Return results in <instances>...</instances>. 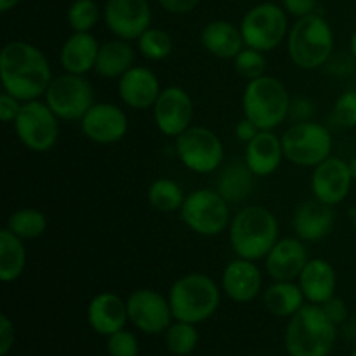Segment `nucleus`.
Here are the masks:
<instances>
[{
	"instance_id": "11",
	"label": "nucleus",
	"mask_w": 356,
	"mask_h": 356,
	"mask_svg": "<svg viewBox=\"0 0 356 356\" xmlns=\"http://www.w3.org/2000/svg\"><path fill=\"white\" fill-rule=\"evenodd\" d=\"M176 153L181 163L195 174H212L221 169L225 146L214 131L191 125L176 138Z\"/></svg>"
},
{
	"instance_id": "41",
	"label": "nucleus",
	"mask_w": 356,
	"mask_h": 356,
	"mask_svg": "<svg viewBox=\"0 0 356 356\" xmlns=\"http://www.w3.org/2000/svg\"><path fill=\"white\" fill-rule=\"evenodd\" d=\"M14 339H16V330H14V323L10 322L9 316H0V356L9 355L10 348L14 346Z\"/></svg>"
},
{
	"instance_id": "14",
	"label": "nucleus",
	"mask_w": 356,
	"mask_h": 356,
	"mask_svg": "<svg viewBox=\"0 0 356 356\" xmlns=\"http://www.w3.org/2000/svg\"><path fill=\"white\" fill-rule=\"evenodd\" d=\"M195 115V104L190 94L177 86L162 89L155 106L153 118L163 136L176 139L186 129L191 127Z\"/></svg>"
},
{
	"instance_id": "18",
	"label": "nucleus",
	"mask_w": 356,
	"mask_h": 356,
	"mask_svg": "<svg viewBox=\"0 0 356 356\" xmlns=\"http://www.w3.org/2000/svg\"><path fill=\"white\" fill-rule=\"evenodd\" d=\"M162 87L153 70L146 66H132L118 79V96L125 106L132 110H149L155 106Z\"/></svg>"
},
{
	"instance_id": "2",
	"label": "nucleus",
	"mask_w": 356,
	"mask_h": 356,
	"mask_svg": "<svg viewBox=\"0 0 356 356\" xmlns=\"http://www.w3.org/2000/svg\"><path fill=\"white\" fill-rule=\"evenodd\" d=\"M278 240L277 218L261 205L243 207L229 222V245L242 259H264Z\"/></svg>"
},
{
	"instance_id": "3",
	"label": "nucleus",
	"mask_w": 356,
	"mask_h": 356,
	"mask_svg": "<svg viewBox=\"0 0 356 356\" xmlns=\"http://www.w3.org/2000/svg\"><path fill=\"white\" fill-rule=\"evenodd\" d=\"M336 327L327 318L322 306L308 302L289 320L284 339L287 355L329 356L337 339Z\"/></svg>"
},
{
	"instance_id": "27",
	"label": "nucleus",
	"mask_w": 356,
	"mask_h": 356,
	"mask_svg": "<svg viewBox=\"0 0 356 356\" xmlns=\"http://www.w3.org/2000/svg\"><path fill=\"white\" fill-rule=\"evenodd\" d=\"M136 52L127 40L115 38L104 42L99 47L94 72L103 79H120L125 72L134 66Z\"/></svg>"
},
{
	"instance_id": "33",
	"label": "nucleus",
	"mask_w": 356,
	"mask_h": 356,
	"mask_svg": "<svg viewBox=\"0 0 356 356\" xmlns=\"http://www.w3.org/2000/svg\"><path fill=\"white\" fill-rule=\"evenodd\" d=\"M138 47L143 58L149 61H163L172 54V37L162 28L149 26L141 37L138 38Z\"/></svg>"
},
{
	"instance_id": "13",
	"label": "nucleus",
	"mask_w": 356,
	"mask_h": 356,
	"mask_svg": "<svg viewBox=\"0 0 356 356\" xmlns=\"http://www.w3.org/2000/svg\"><path fill=\"white\" fill-rule=\"evenodd\" d=\"M129 322L145 334H162L172 323L169 299L152 289H138L127 298Z\"/></svg>"
},
{
	"instance_id": "8",
	"label": "nucleus",
	"mask_w": 356,
	"mask_h": 356,
	"mask_svg": "<svg viewBox=\"0 0 356 356\" xmlns=\"http://www.w3.org/2000/svg\"><path fill=\"white\" fill-rule=\"evenodd\" d=\"M179 214L184 225L202 236L221 235L232 222L229 204L218 190L209 188H200L186 195Z\"/></svg>"
},
{
	"instance_id": "45",
	"label": "nucleus",
	"mask_w": 356,
	"mask_h": 356,
	"mask_svg": "<svg viewBox=\"0 0 356 356\" xmlns=\"http://www.w3.org/2000/svg\"><path fill=\"white\" fill-rule=\"evenodd\" d=\"M261 129L257 127L256 124H252V122L249 120V118H245L243 117L242 120L238 122V124H236V127H235V136L236 138L240 139V141L242 143H249L250 139H254L257 136V132H259Z\"/></svg>"
},
{
	"instance_id": "17",
	"label": "nucleus",
	"mask_w": 356,
	"mask_h": 356,
	"mask_svg": "<svg viewBox=\"0 0 356 356\" xmlns=\"http://www.w3.org/2000/svg\"><path fill=\"white\" fill-rule=\"evenodd\" d=\"M87 139L97 145H115L122 141L129 131L127 113L111 103H94L80 120Z\"/></svg>"
},
{
	"instance_id": "7",
	"label": "nucleus",
	"mask_w": 356,
	"mask_h": 356,
	"mask_svg": "<svg viewBox=\"0 0 356 356\" xmlns=\"http://www.w3.org/2000/svg\"><path fill=\"white\" fill-rule=\"evenodd\" d=\"M334 139L329 129L318 122H296L282 136L284 155L298 167H312L327 160L332 152Z\"/></svg>"
},
{
	"instance_id": "39",
	"label": "nucleus",
	"mask_w": 356,
	"mask_h": 356,
	"mask_svg": "<svg viewBox=\"0 0 356 356\" xmlns=\"http://www.w3.org/2000/svg\"><path fill=\"white\" fill-rule=\"evenodd\" d=\"M320 306H322L323 313H325L327 318H329L334 325H341V323L346 322L348 306L341 298H336V296H334V298H330L329 301H325Z\"/></svg>"
},
{
	"instance_id": "47",
	"label": "nucleus",
	"mask_w": 356,
	"mask_h": 356,
	"mask_svg": "<svg viewBox=\"0 0 356 356\" xmlns=\"http://www.w3.org/2000/svg\"><path fill=\"white\" fill-rule=\"evenodd\" d=\"M350 49H351V54H353V58L356 59V30H355V33H353V35H351Z\"/></svg>"
},
{
	"instance_id": "16",
	"label": "nucleus",
	"mask_w": 356,
	"mask_h": 356,
	"mask_svg": "<svg viewBox=\"0 0 356 356\" xmlns=\"http://www.w3.org/2000/svg\"><path fill=\"white\" fill-rule=\"evenodd\" d=\"M350 163L339 156H332L323 160L322 163L313 169L312 176V191L313 197L322 204L334 205L341 204L350 195L351 184H353Z\"/></svg>"
},
{
	"instance_id": "19",
	"label": "nucleus",
	"mask_w": 356,
	"mask_h": 356,
	"mask_svg": "<svg viewBox=\"0 0 356 356\" xmlns=\"http://www.w3.org/2000/svg\"><path fill=\"white\" fill-rule=\"evenodd\" d=\"M221 287L232 301L240 305L254 301L263 289V275L256 261L242 259V257L232 261L222 271Z\"/></svg>"
},
{
	"instance_id": "28",
	"label": "nucleus",
	"mask_w": 356,
	"mask_h": 356,
	"mask_svg": "<svg viewBox=\"0 0 356 356\" xmlns=\"http://www.w3.org/2000/svg\"><path fill=\"white\" fill-rule=\"evenodd\" d=\"M263 302L264 308L273 316L291 318L306 305V298L294 280H278L264 291Z\"/></svg>"
},
{
	"instance_id": "46",
	"label": "nucleus",
	"mask_w": 356,
	"mask_h": 356,
	"mask_svg": "<svg viewBox=\"0 0 356 356\" xmlns=\"http://www.w3.org/2000/svg\"><path fill=\"white\" fill-rule=\"evenodd\" d=\"M19 2L21 0H0V10H2V13H7V10L14 9Z\"/></svg>"
},
{
	"instance_id": "35",
	"label": "nucleus",
	"mask_w": 356,
	"mask_h": 356,
	"mask_svg": "<svg viewBox=\"0 0 356 356\" xmlns=\"http://www.w3.org/2000/svg\"><path fill=\"white\" fill-rule=\"evenodd\" d=\"M99 21V7L94 0H75L68 9V24L73 31H90Z\"/></svg>"
},
{
	"instance_id": "29",
	"label": "nucleus",
	"mask_w": 356,
	"mask_h": 356,
	"mask_svg": "<svg viewBox=\"0 0 356 356\" xmlns=\"http://www.w3.org/2000/svg\"><path fill=\"white\" fill-rule=\"evenodd\" d=\"M256 176L247 163H232L221 170L216 183V190L228 204H240L252 193Z\"/></svg>"
},
{
	"instance_id": "22",
	"label": "nucleus",
	"mask_w": 356,
	"mask_h": 356,
	"mask_svg": "<svg viewBox=\"0 0 356 356\" xmlns=\"http://www.w3.org/2000/svg\"><path fill=\"white\" fill-rule=\"evenodd\" d=\"M284 159L282 138L273 131H259L256 138L247 143L243 162L256 177H268L277 172Z\"/></svg>"
},
{
	"instance_id": "26",
	"label": "nucleus",
	"mask_w": 356,
	"mask_h": 356,
	"mask_svg": "<svg viewBox=\"0 0 356 356\" xmlns=\"http://www.w3.org/2000/svg\"><path fill=\"white\" fill-rule=\"evenodd\" d=\"M200 42L209 54L219 59H235L245 47L242 31L229 21H211L200 33Z\"/></svg>"
},
{
	"instance_id": "34",
	"label": "nucleus",
	"mask_w": 356,
	"mask_h": 356,
	"mask_svg": "<svg viewBox=\"0 0 356 356\" xmlns=\"http://www.w3.org/2000/svg\"><path fill=\"white\" fill-rule=\"evenodd\" d=\"M198 344V330L193 323L179 322L170 323L165 330V346L167 350L176 356H188L195 351Z\"/></svg>"
},
{
	"instance_id": "23",
	"label": "nucleus",
	"mask_w": 356,
	"mask_h": 356,
	"mask_svg": "<svg viewBox=\"0 0 356 356\" xmlns=\"http://www.w3.org/2000/svg\"><path fill=\"white\" fill-rule=\"evenodd\" d=\"M334 211L330 205L315 200L299 205L292 218V228L302 242H318L334 228Z\"/></svg>"
},
{
	"instance_id": "40",
	"label": "nucleus",
	"mask_w": 356,
	"mask_h": 356,
	"mask_svg": "<svg viewBox=\"0 0 356 356\" xmlns=\"http://www.w3.org/2000/svg\"><path fill=\"white\" fill-rule=\"evenodd\" d=\"M21 106H23V101H19L17 97L10 96L9 92L0 94V118H2V122L9 124V122L16 120Z\"/></svg>"
},
{
	"instance_id": "37",
	"label": "nucleus",
	"mask_w": 356,
	"mask_h": 356,
	"mask_svg": "<svg viewBox=\"0 0 356 356\" xmlns=\"http://www.w3.org/2000/svg\"><path fill=\"white\" fill-rule=\"evenodd\" d=\"M332 120L337 127H356V90H346L337 97L332 110Z\"/></svg>"
},
{
	"instance_id": "31",
	"label": "nucleus",
	"mask_w": 356,
	"mask_h": 356,
	"mask_svg": "<svg viewBox=\"0 0 356 356\" xmlns=\"http://www.w3.org/2000/svg\"><path fill=\"white\" fill-rule=\"evenodd\" d=\"M184 193L176 181L169 177H159L148 188V202L159 212L181 211L184 202Z\"/></svg>"
},
{
	"instance_id": "25",
	"label": "nucleus",
	"mask_w": 356,
	"mask_h": 356,
	"mask_svg": "<svg viewBox=\"0 0 356 356\" xmlns=\"http://www.w3.org/2000/svg\"><path fill=\"white\" fill-rule=\"evenodd\" d=\"M99 42L90 31H75L63 44L59 61L65 72L86 75L92 72L99 54Z\"/></svg>"
},
{
	"instance_id": "30",
	"label": "nucleus",
	"mask_w": 356,
	"mask_h": 356,
	"mask_svg": "<svg viewBox=\"0 0 356 356\" xmlns=\"http://www.w3.org/2000/svg\"><path fill=\"white\" fill-rule=\"evenodd\" d=\"M26 268L24 240L7 228L0 232V280L3 284L16 282Z\"/></svg>"
},
{
	"instance_id": "1",
	"label": "nucleus",
	"mask_w": 356,
	"mask_h": 356,
	"mask_svg": "<svg viewBox=\"0 0 356 356\" xmlns=\"http://www.w3.org/2000/svg\"><path fill=\"white\" fill-rule=\"evenodd\" d=\"M51 65L44 52L24 40H13L0 52V80L3 92L19 101L40 99L52 82Z\"/></svg>"
},
{
	"instance_id": "48",
	"label": "nucleus",
	"mask_w": 356,
	"mask_h": 356,
	"mask_svg": "<svg viewBox=\"0 0 356 356\" xmlns=\"http://www.w3.org/2000/svg\"><path fill=\"white\" fill-rule=\"evenodd\" d=\"M348 163H350V170H351V176H353V179L356 181V155L353 156V159H351L350 160V162H348Z\"/></svg>"
},
{
	"instance_id": "4",
	"label": "nucleus",
	"mask_w": 356,
	"mask_h": 356,
	"mask_svg": "<svg viewBox=\"0 0 356 356\" xmlns=\"http://www.w3.org/2000/svg\"><path fill=\"white\" fill-rule=\"evenodd\" d=\"M174 320L188 323L205 322L221 305V289L205 273H188L174 282L169 292Z\"/></svg>"
},
{
	"instance_id": "42",
	"label": "nucleus",
	"mask_w": 356,
	"mask_h": 356,
	"mask_svg": "<svg viewBox=\"0 0 356 356\" xmlns=\"http://www.w3.org/2000/svg\"><path fill=\"white\" fill-rule=\"evenodd\" d=\"M316 6H318V0H284L285 13L296 16L298 19L309 16V14H315Z\"/></svg>"
},
{
	"instance_id": "38",
	"label": "nucleus",
	"mask_w": 356,
	"mask_h": 356,
	"mask_svg": "<svg viewBox=\"0 0 356 356\" xmlns=\"http://www.w3.org/2000/svg\"><path fill=\"white\" fill-rule=\"evenodd\" d=\"M106 350L110 356H138L139 343L138 337L129 330L122 329L118 332L108 336Z\"/></svg>"
},
{
	"instance_id": "43",
	"label": "nucleus",
	"mask_w": 356,
	"mask_h": 356,
	"mask_svg": "<svg viewBox=\"0 0 356 356\" xmlns=\"http://www.w3.org/2000/svg\"><path fill=\"white\" fill-rule=\"evenodd\" d=\"M289 117L294 122H308L313 117V103L305 97H296L291 101V111Z\"/></svg>"
},
{
	"instance_id": "21",
	"label": "nucleus",
	"mask_w": 356,
	"mask_h": 356,
	"mask_svg": "<svg viewBox=\"0 0 356 356\" xmlns=\"http://www.w3.org/2000/svg\"><path fill=\"white\" fill-rule=\"evenodd\" d=\"M87 320L94 332L101 336H111L118 330L125 329L129 322L127 301L113 292H101L94 296L87 308Z\"/></svg>"
},
{
	"instance_id": "5",
	"label": "nucleus",
	"mask_w": 356,
	"mask_h": 356,
	"mask_svg": "<svg viewBox=\"0 0 356 356\" xmlns=\"http://www.w3.org/2000/svg\"><path fill=\"white\" fill-rule=\"evenodd\" d=\"M291 101V94L282 80L263 75L249 80L243 89V117L249 118L261 131H273L287 120Z\"/></svg>"
},
{
	"instance_id": "44",
	"label": "nucleus",
	"mask_w": 356,
	"mask_h": 356,
	"mask_svg": "<svg viewBox=\"0 0 356 356\" xmlns=\"http://www.w3.org/2000/svg\"><path fill=\"white\" fill-rule=\"evenodd\" d=\"M159 3L172 14H186L191 13L200 0H159Z\"/></svg>"
},
{
	"instance_id": "20",
	"label": "nucleus",
	"mask_w": 356,
	"mask_h": 356,
	"mask_svg": "<svg viewBox=\"0 0 356 356\" xmlns=\"http://www.w3.org/2000/svg\"><path fill=\"white\" fill-rule=\"evenodd\" d=\"M309 261L308 249L301 238H280L264 257L266 273L278 280H298Z\"/></svg>"
},
{
	"instance_id": "36",
	"label": "nucleus",
	"mask_w": 356,
	"mask_h": 356,
	"mask_svg": "<svg viewBox=\"0 0 356 356\" xmlns=\"http://www.w3.org/2000/svg\"><path fill=\"white\" fill-rule=\"evenodd\" d=\"M233 66H235V72L247 80H254L266 75V58H264V52L252 47H243L238 52V56L233 59Z\"/></svg>"
},
{
	"instance_id": "50",
	"label": "nucleus",
	"mask_w": 356,
	"mask_h": 356,
	"mask_svg": "<svg viewBox=\"0 0 356 356\" xmlns=\"http://www.w3.org/2000/svg\"><path fill=\"white\" fill-rule=\"evenodd\" d=\"M351 356H356V350L353 351V353H351Z\"/></svg>"
},
{
	"instance_id": "10",
	"label": "nucleus",
	"mask_w": 356,
	"mask_h": 356,
	"mask_svg": "<svg viewBox=\"0 0 356 356\" xmlns=\"http://www.w3.org/2000/svg\"><path fill=\"white\" fill-rule=\"evenodd\" d=\"M44 101L49 104L59 120H82L83 115L92 108L94 87L86 75L65 72L52 79L45 90Z\"/></svg>"
},
{
	"instance_id": "32",
	"label": "nucleus",
	"mask_w": 356,
	"mask_h": 356,
	"mask_svg": "<svg viewBox=\"0 0 356 356\" xmlns=\"http://www.w3.org/2000/svg\"><path fill=\"white\" fill-rule=\"evenodd\" d=\"M6 228L21 240H35L47 229V218L37 209H19L9 216Z\"/></svg>"
},
{
	"instance_id": "49",
	"label": "nucleus",
	"mask_w": 356,
	"mask_h": 356,
	"mask_svg": "<svg viewBox=\"0 0 356 356\" xmlns=\"http://www.w3.org/2000/svg\"><path fill=\"white\" fill-rule=\"evenodd\" d=\"M353 228H355V232H356V209L353 211Z\"/></svg>"
},
{
	"instance_id": "12",
	"label": "nucleus",
	"mask_w": 356,
	"mask_h": 356,
	"mask_svg": "<svg viewBox=\"0 0 356 356\" xmlns=\"http://www.w3.org/2000/svg\"><path fill=\"white\" fill-rule=\"evenodd\" d=\"M19 141L28 149L45 153L52 149L59 138V118L45 101H26L14 120Z\"/></svg>"
},
{
	"instance_id": "9",
	"label": "nucleus",
	"mask_w": 356,
	"mask_h": 356,
	"mask_svg": "<svg viewBox=\"0 0 356 356\" xmlns=\"http://www.w3.org/2000/svg\"><path fill=\"white\" fill-rule=\"evenodd\" d=\"M245 47L270 52L277 49L289 35L287 13L271 2L252 7L240 23Z\"/></svg>"
},
{
	"instance_id": "6",
	"label": "nucleus",
	"mask_w": 356,
	"mask_h": 356,
	"mask_svg": "<svg viewBox=\"0 0 356 356\" xmlns=\"http://www.w3.org/2000/svg\"><path fill=\"white\" fill-rule=\"evenodd\" d=\"M291 61L301 70H318L334 52V31L320 14L299 17L287 35Z\"/></svg>"
},
{
	"instance_id": "24",
	"label": "nucleus",
	"mask_w": 356,
	"mask_h": 356,
	"mask_svg": "<svg viewBox=\"0 0 356 356\" xmlns=\"http://www.w3.org/2000/svg\"><path fill=\"white\" fill-rule=\"evenodd\" d=\"M298 284L306 301L312 305H323L336 296L337 275L332 264L325 259H309L298 278Z\"/></svg>"
},
{
	"instance_id": "15",
	"label": "nucleus",
	"mask_w": 356,
	"mask_h": 356,
	"mask_svg": "<svg viewBox=\"0 0 356 356\" xmlns=\"http://www.w3.org/2000/svg\"><path fill=\"white\" fill-rule=\"evenodd\" d=\"M108 30L122 40H138L152 24L148 0H108L104 6Z\"/></svg>"
}]
</instances>
